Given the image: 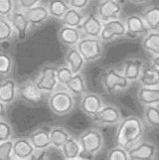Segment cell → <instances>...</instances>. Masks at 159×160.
Here are the masks:
<instances>
[{
  "instance_id": "obj_24",
  "label": "cell",
  "mask_w": 159,
  "mask_h": 160,
  "mask_svg": "<svg viewBox=\"0 0 159 160\" xmlns=\"http://www.w3.org/2000/svg\"><path fill=\"white\" fill-rule=\"evenodd\" d=\"M29 139L36 150H45L52 146L49 130L44 128H39L33 131L29 136Z\"/></svg>"
},
{
  "instance_id": "obj_20",
  "label": "cell",
  "mask_w": 159,
  "mask_h": 160,
  "mask_svg": "<svg viewBox=\"0 0 159 160\" xmlns=\"http://www.w3.org/2000/svg\"><path fill=\"white\" fill-rule=\"evenodd\" d=\"M36 149L33 146L29 138H16L14 139V150H13V159H30L34 155Z\"/></svg>"
},
{
  "instance_id": "obj_39",
  "label": "cell",
  "mask_w": 159,
  "mask_h": 160,
  "mask_svg": "<svg viewBox=\"0 0 159 160\" xmlns=\"http://www.w3.org/2000/svg\"><path fill=\"white\" fill-rule=\"evenodd\" d=\"M16 8H17L16 0H0V14H1V17H8Z\"/></svg>"
},
{
  "instance_id": "obj_27",
  "label": "cell",
  "mask_w": 159,
  "mask_h": 160,
  "mask_svg": "<svg viewBox=\"0 0 159 160\" xmlns=\"http://www.w3.org/2000/svg\"><path fill=\"white\" fill-rule=\"evenodd\" d=\"M141 46L151 56L159 55V31H149L142 38Z\"/></svg>"
},
{
  "instance_id": "obj_37",
  "label": "cell",
  "mask_w": 159,
  "mask_h": 160,
  "mask_svg": "<svg viewBox=\"0 0 159 160\" xmlns=\"http://www.w3.org/2000/svg\"><path fill=\"white\" fill-rule=\"evenodd\" d=\"M13 150H14V140L2 141L0 145V158L2 160L13 159Z\"/></svg>"
},
{
  "instance_id": "obj_34",
  "label": "cell",
  "mask_w": 159,
  "mask_h": 160,
  "mask_svg": "<svg viewBox=\"0 0 159 160\" xmlns=\"http://www.w3.org/2000/svg\"><path fill=\"white\" fill-rule=\"evenodd\" d=\"M13 58L6 52H1L0 54V75L2 79H6L12 73L13 69Z\"/></svg>"
},
{
  "instance_id": "obj_23",
  "label": "cell",
  "mask_w": 159,
  "mask_h": 160,
  "mask_svg": "<svg viewBox=\"0 0 159 160\" xmlns=\"http://www.w3.org/2000/svg\"><path fill=\"white\" fill-rule=\"evenodd\" d=\"M137 100L142 106H159V87H143L137 91Z\"/></svg>"
},
{
  "instance_id": "obj_28",
  "label": "cell",
  "mask_w": 159,
  "mask_h": 160,
  "mask_svg": "<svg viewBox=\"0 0 159 160\" xmlns=\"http://www.w3.org/2000/svg\"><path fill=\"white\" fill-rule=\"evenodd\" d=\"M49 133H50L51 144L56 149H61L64 143L72 136L63 126H52L49 129Z\"/></svg>"
},
{
  "instance_id": "obj_31",
  "label": "cell",
  "mask_w": 159,
  "mask_h": 160,
  "mask_svg": "<svg viewBox=\"0 0 159 160\" xmlns=\"http://www.w3.org/2000/svg\"><path fill=\"white\" fill-rule=\"evenodd\" d=\"M17 38V33L12 23L7 17H1L0 19V40L1 43L12 42Z\"/></svg>"
},
{
  "instance_id": "obj_42",
  "label": "cell",
  "mask_w": 159,
  "mask_h": 160,
  "mask_svg": "<svg viewBox=\"0 0 159 160\" xmlns=\"http://www.w3.org/2000/svg\"><path fill=\"white\" fill-rule=\"evenodd\" d=\"M128 1L134 5H142V4H144L147 0H128Z\"/></svg>"
},
{
  "instance_id": "obj_15",
  "label": "cell",
  "mask_w": 159,
  "mask_h": 160,
  "mask_svg": "<svg viewBox=\"0 0 159 160\" xmlns=\"http://www.w3.org/2000/svg\"><path fill=\"white\" fill-rule=\"evenodd\" d=\"M103 27V21L98 17L97 14H89L85 16L80 29L86 37L100 38Z\"/></svg>"
},
{
  "instance_id": "obj_32",
  "label": "cell",
  "mask_w": 159,
  "mask_h": 160,
  "mask_svg": "<svg viewBox=\"0 0 159 160\" xmlns=\"http://www.w3.org/2000/svg\"><path fill=\"white\" fill-rule=\"evenodd\" d=\"M84 19H85V15L81 12V10L71 7L67 12H66V14L63 16L61 21L64 25L80 28Z\"/></svg>"
},
{
  "instance_id": "obj_5",
  "label": "cell",
  "mask_w": 159,
  "mask_h": 160,
  "mask_svg": "<svg viewBox=\"0 0 159 160\" xmlns=\"http://www.w3.org/2000/svg\"><path fill=\"white\" fill-rule=\"evenodd\" d=\"M77 48L83 55L87 63L95 62V61L98 60L102 56L103 53V46L101 38L85 36L78 43Z\"/></svg>"
},
{
  "instance_id": "obj_1",
  "label": "cell",
  "mask_w": 159,
  "mask_h": 160,
  "mask_svg": "<svg viewBox=\"0 0 159 160\" xmlns=\"http://www.w3.org/2000/svg\"><path fill=\"white\" fill-rule=\"evenodd\" d=\"M144 135V125L142 120L134 115L123 118L120 123L116 134V140L117 145L125 148L131 147L136 142H138Z\"/></svg>"
},
{
  "instance_id": "obj_36",
  "label": "cell",
  "mask_w": 159,
  "mask_h": 160,
  "mask_svg": "<svg viewBox=\"0 0 159 160\" xmlns=\"http://www.w3.org/2000/svg\"><path fill=\"white\" fill-rule=\"evenodd\" d=\"M73 77H74V73L69 68V66H61V67L58 68L57 78L59 81V84H61L65 87Z\"/></svg>"
},
{
  "instance_id": "obj_41",
  "label": "cell",
  "mask_w": 159,
  "mask_h": 160,
  "mask_svg": "<svg viewBox=\"0 0 159 160\" xmlns=\"http://www.w3.org/2000/svg\"><path fill=\"white\" fill-rule=\"evenodd\" d=\"M70 6L78 10H84L87 7L90 0H68Z\"/></svg>"
},
{
  "instance_id": "obj_33",
  "label": "cell",
  "mask_w": 159,
  "mask_h": 160,
  "mask_svg": "<svg viewBox=\"0 0 159 160\" xmlns=\"http://www.w3.org/2000/svg\"><path fill=\"white\" fill-rule=\"evenodd\" d=\"M143 118L145 123L153 129H159V107L146 106L143 110Z\"/></svg>"
},
{
  "instance_id": "obj_22",
  "label": "cell",
  "mask_w": 159,
  "mask_h": 160,
  "mask_svg": "<svg viewBox=\"0 0 159 160\" xmlns=\"http://www.w3.org/2000/svg\"><path fill=\"white\" fill-rule=\"evenodd\" d=\"M65 62L69 66V68L72 70L74 75L81 73L84 70L87 61L83 57V55L80 53L77 46L70 47V49L66 53L65 56Z\"/></svg>"
},
{
  "instance_id": "obj_11",
  "label": "cell",
  "mask_w": 159,
  "mask_h": 160,
  "mask_svg": "<svg viewBox=\"0 0 159 160\" xmlns=\"http://www.w3.org/2000/svg\"><path fill=\"white\" fill-rule=\"evenodd\" d=\"M127 36L129 38H143L150 30L147 27L141 14H130L124 19Z\"/></svg>"
},
{
  "instance_id": "obj_17",
  "label": "cell",
  "mask_w": 159,
  "mask_h": 160,
  "mask_svg": "<svg viewBox=\"0 0 159 160\" xmlns=\"http://www.w3.org/2000/svg\"><path fill=\"white\" fill-rule=\"evenodd\" d=\"M19 96V88L13 79H3L0 85V102L6 106L12 104Z\"/></svg>"
},
{
  "instance_id": "obj_14",
  "label": "cell",
  "mask_w": 159,
  "mask_h": 160,
  "mask_svg": "<svg viewBox=\"0 0 159 160\" xmlns=\"http://www.w3.org/2000/svg\"><path fill=\"white\" fill-rule=\"evenodd\" d=\"M44 92L37 87L35 81H26L19 87V97L24 102L36 104L42 102Z\"/></svg>"
},
{
  "instance_id": "obj_40",
  "label": "cell",
  "mask_w": 159,
  "mask_h": 160,
  "mask_svg": "<svg viewBox=\"0 0 159 160\" xmlns=\"http://www.w3.org/2000/svg\"><path fill=\"white\" fill-rule=\"evenodd\" d=\"M41 1L42 0H16V5H17V8L25 11L40 4Z\"/></svg>"
},
{
  "instance_id": "obj_16",
  "label": "cell",
  "mask_w": 159,
  "mask_h": 160,
  "mask_svg": "<svg viewBox=\"0 0 159 160\" xmlns=\"http://www.w3.org/2000/svg\"><path fill=\"white\" fill-rule=\"evenodd\" d=\"M138 82L143 87H159V68L151 61L145 62Z\"/></svg>"
},
{
  "instance_id": "obj_19",
  "label": "cell",
  "mask_w": 159,
  "mask_h": 160,
  "mask_svg": "<svg viewBox=\"0 0 159 160\" xmlns=\"http://www.w3.org/2000/svg\"><path fill=\"white\" fill-rule=\"evenodd\" d=\"M144 63L140 58H128L122 63V71L130 82L138 81Z\"/></svg>"
},
{
  "instance_id": "obj_30",
  "label": "cell",
  "mask_w": 159,
  "mask_h": 160,
  "mask_svg": "<svg viewBox=\"0 0 159 160\" xmlns=\"http://www.w3.org/2000/svg\"><path fill=\"white\" fill-rule=\"evenodd\" d=\"M47 7L51 17L61 20L66 12L71 8L68 0H49Z\"/></svg>"
},
{
  "instance_id": "obj_12",
  "label": "cell",
  "mask_w": 159,
  "mask_h": 160,
  "mask_svg": "<svg viewBox=\"0 0 159 160\" xmlns=\"http://www.w3.org/2000/svg\"><path fill=\"white\" fill-rule=\"evenodd\" d=\"M122 12V6L117 0H102L97 9V14L103 22L117 19Z\"/></svg>"
},
{
  "instance_id": "obj_3",
  "label": "cell",
  "mask_w": 159,
  "mask_h": 160,
  "mask_svg": "<svg viewBox=\"0 0 159 160\" xmlns=\"http://www.w3.org/2000/svg\"><path fill=\"white\" fill-rule=\"evenodd\" d=\"M82 145L81 158L94 157L102 150L103 146V135L97 128H90L85 130L79 138Z\"/></svg>"
},
{
  "instance_id": "obj_25",
  "label": "cell",
  "mask_w": 159,
  "mask_h": 160,
  "mask_svg": "<svg viewBox=\"0 0 159 160\" xmlns=\"http://www.w3.org/2000/svg\"><path fill=\"white\" fill-rule=\"evenodd\" d=\"M62 155L65 159L72 160V159H80L82 154V145L80 140H77L75 137L71 136L70 138L64 143L61 149Z\"/></svg>"
},
{
  "instance_id": "obj_13",
  "label": "cell",
  "mask_w": 159,
  "mask_h": 160,
  "mask_svg": "<svg viewBox=\"0 0 159 160\" xmlns=\"http://www.w3.org/2000/svg\"><path fill=\"white\" fill-rule=\"evenodd\" d=\"M102 98L95 92H86L82 96L80 102V108L86 115L92 118L103 108Z\"/></svg>"
},
{
  "instance_id": "obj_43",
  "label": "cell",
  "mask_w": 159,
  "mask_h": 160,
  "mask_svg": "<svg viewBox=\"0 0 159 160\" xmlns=\"http://www.w3.org/2000/svg\"><path fill=\"white\" fill-rule=\"evenodd\" d=\"M151 62L154 65H156L157 67L159 68V55H158V56H153L151 58Z\"/></svg>"
},
{
  "instance_id": "obj_6",
  "label": "cell",
  "mask_w": 159,
  "mask_h": 160,
  "mask_svg": "<svg viewBox=\"0 0 159 160\" xmlns=\"http://www.w3.org/2000/svg\"><path fill=\"white\" fill-rule=\"evenodd\" d=\"M58 68L53 65H45L41 69L39 76L37 77L35 82L37 87L46 95H51L57 90L59 81L57 78Z\"/></svg>"
},
{
  "instance_id": "obj_29",
  "label": "cell",
  "mask_w": 159,
  "mask_h": 160,
  "mask_svg": "<svg viewBox=\"0 0 159 160\" xmlns=\"http://www.w3.org/2000/svg\"><path fill=\"white\" fill-rule=\"evenodd\" d=\"M65 89H67L74 96H84L87 92V84L82 73L74 75L71 81L65 86Z\"/></svg>"
},
{
  "instance_id": "obj_9",
  "label": "cell",
  "mask_w": 159,
  "mask_h": 160,
  "mask_svg": "<svg viewBox=\"0 0 159 160\" xmlns=\"http://www.w3.org/2000/svg\"><path fill=\"white\" fill-rule=\"evenodd\" d=\"M128 155L131 160H150L157 156V147L148 140H139L128 148Z\"/></svg>"
},
{
  "instance_id": "obj_38",
  "label": "cell",
  "mask_w": 159,
  "mask_h": 160,
  "mask_svg": "<svg viewBox=\"0 0 159 160\" xmlns=\"http://www.w3.org/2000/svg\"><path fill=\"white\" fill-rule=\"evenodd\" d=\"M13 135V129L11 124L5 118H1L0 121V141H6L11 139Z\"/></svg>"
},
{
  "instance_id": "obj_18",
  "label": "cell",
  "mask_w": 159,
  "mask_h": 160,
  "mask_svg": "<svg viewBox=\"0 0 159 160\" xmlns=\"http://www.w3.org/2000/svg\"><path fill=\"white\" fill-rule=\"evenodd\" d=\"M82 35H83V32L80 28L67 25H63L58 32L60 42L68 47H75L78 45V43L82 39Z\"/></svg>"
},
{
  "instance_id": "obj_8",
  "label": "cell",
  "mask_w": 159,
  "mask_h": 160,
  "mask_svg": "<svg viewBox=\"0 0 159 160\" xmlns=\"http://www.w3.org/2000/svg\"><path fill=\"white\" fill-rule=\"evenodd\" d=\"M92 118L97 125L101 126L117 125L123 119L120 110L117 107L112 106V104H105L100 112Z\"/></svg>"
},
{
  "instance_id": "obj_10",
  "label": "cell",
  "mask_w": 159,
  "mask_h": 160,
  "mask_svg": "<svg viewBox=\"0 0 159 160\" xmlns=\"http://www.w3.org/2000/svg\"><path fill=\"white\" fill-rule=\"evenodd\" d=\"M9 21L12 23L13 27L17 33V38L19 40H25L32 31L33 26L29 21L24 10L16 8L8 17Z\"/></svg>"
},
{
  "instance_id": "obj_26",
  "label": "cell",
  "mask_w": 159,
  "mask_h": 160,
  "mask_svg": "<svg viewBox=\"0 0 159 160\" xmlns=\"http://www.w3.org/2000/svg\"><path fill=\"white\" fill-rule=\"evenodd\" d=\"M141 16L150 31H159V5H149L141 12Z\"/></svg>"
},
{
  "instance_id": "obj_2",
  "label": "cell",
  "mask_w": 159,
  "mask_h": 160,
  "mask_svg": "<svg viewBox=\"0 0 159 160\" xmlns=\"http://www.w3.org/2000/svg\"><path fill=\"white\" fill-rule=\"evenodd\" d=\"M130 82L122 71L117 68H108L102 75V89L108 95H114L127 90Z\"/></svg>"
},
{
  "instance_id": "obj_35",
  "label": "cell",
  "mask_w": 159,
  "mask_h": 160,
  "mask_svg": "<svg viewBox=\"0 0 159 160\" xmlns=\"http://www.w3.org/2000/svg\"><path fill=\"white\" fill-rule=\"evenodd\" d=\"M107 159H108V160H127V159H129L127 148H125L123 146H120V145H117V147L112 148V149L107 152Z\"/></svg>"
},
{
  "instance_id": "obj_4",
  "label": "cell",
  "mask_w": 159,
  "mask_h": 160,
  "mask_svg": "<svg viewBox=\"0 0 159 160\" xmlns=\"http://www.w3.org/2000/svg\"><path fill=\"white\" fill-rule=\"evenodd\" d=\"M75 96L71 93L67 89L56 90L53 92L48 100L49 108L52 112L59 115L64 117L69 114L75 108Z\"/></svg>"
},
{
  "instance_id": "obj_7",
  "label": "cell",
  "mask_w": 159,
  "mask_h": 160,
  "mask_svg": "<svg viewBox=\"0 0 159 160\" xmlns=\"http://www.w3.org/2000/svg\"><path fill=\"white\" fill-rule=\"evenodd\" d=\"M127 36V30L125 26L124 20L113 19L103 22L102 31L101 34V40L102 42H112L113 40Z\"/></svg>"
},
{
  "instance_id": "obj_21",
  "label": "cell",
  "mask_w": 159,
  "mask_h": 160,
  "mask_svg": "<svg viewBox=\"0 0 159 160\" xmlns=\"http://www.w3.org/2000/svg\"><path fill=\"white\" fill-rule=\"evenodd\" d=\"M25 14L27 15V17H28L33 27L42 26L51 17L47 5H44L41 3L28 10H25Z\"/></svg>"
}]
</instances>
